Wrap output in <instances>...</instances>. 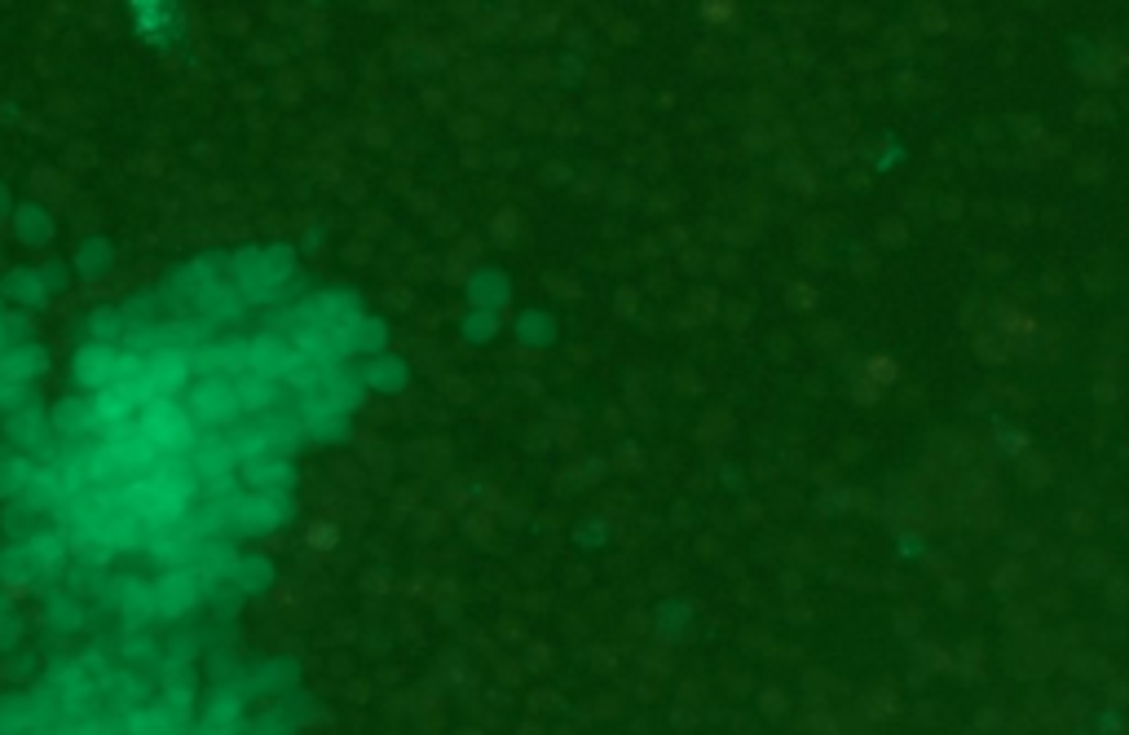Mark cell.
Wrapping results in <instances>:
<instances>
[{"label":"cell","instance_id":"cell-1","mask_svg":"<svg viewBox=\"0 0 1129 735\" xmlns=\"http://www.w3.org/2000/svg\"><path fill=\"white\" fill-rule=\"evenodd\" d=\"M115 357H120V348H115V343H98V339H89V343L76 352L71 375H76V384H80L89 397L102 393V388H111V380H115Z\"/></svg>","mask_w":1129,"mask_h":735},{"label":"cell","instance_id":"cell-12","mask_svg":"<svg viewBox=\"0 0 1129 735\" xmlns=\"http://www.w3.org/2000/svg\"><path fill=\"white\" fill-rule=\"evenodd\" d=\"M5 207H10V194H5V185H0V216H5Z\"/></svg>","mask_w":1129,"mask_h":735},{"label":"cell","instance_id":"cell-8","mask_svg":"<svg viewBox=\"0 0 1129 735\" xmlns=\"http://www.w3.org/2000/svg\"><path fill=\"white\" fill-rule=\"evenodd\" d=\"M107 260H111L107 242H102V238H93V242H85V247H80V256H76V269H80V278H98V273L107 269Z\"/></svg>","mask_w":1129,"mask_h":735},{"label":"cell","instance_id":"cell-2","mask_svg":"<svg viewBox=\"0 0 1129 735\" xmlns=\"http://www.w3.org/2000/svg\"><path fill=\"white\" fill-rule=\"evenodd\" d=\"M45 371H49V357H45V348H41V343L23 339V343H5V348H0V380L32 388Z\"/></svg>","mask_w":1129,"mask_h":735},{"label":"cell","instance_id":"cell-6","mask_svg":"<svg viewBox=\"0 0 1129 735\" xmlns=\"http://www.w3.org/2000/svg\"><path fill=\"white\" fill-rule=\"evenodd\" d=\"M14 234H19V242H27V247H45V242L54 238V216H49L41 203H19V207H14Z\"/></svg>","mask_w":1129,"mask_h":735},{"label":"cell","instance_id":"cell-4","mask_svg":"<svg viewBox=\"0 0 1129 735\" xmlns=\"http://www.w3.org/2000/svg\"><path fill=\"white\" fill-rule=\"evenodd\" d=\"M45 295H49V286H45L41 269H10L0 278V299H19L23 308H41Z\"/></svg>","mask_w":1129,"mask_h":735},{"label":"cell","instance_id":"cell-5","mask_svg":"<svg viewBox=\"0 0 1129 735\" xmlns=\"http://www.w3.org/2000/svg\"><path fill=\"white\" fill-rule=\"evenodd\" d=\"M45 419H49V432H58V437H85V432H93V406H89V397H67V402H58Z\"/></svg>","mask_w":1129,"mask_h":735},{"label":"cell","instance_id":"cell-10","mask_svg":"<svg viewBox=\"0 0 1129 735\" xmlns=\"http://www.w3.org/2000/svg\"><path fill=\"white\" fill-rule=\"evenodd\" d=\"M19 406H27V388L23 384H10V380H0V410H19Z\"/></svg>","mask_w":1129,"mask_h":735},{"label":"cell","instance_id":"cell-11","mask_svg":"<svg viewBox=\"0 0 1129 735\" xmlns=\"http://www.w3.org/2000/svg\"><path fill=\"white\" fill-rule=\"evenodd\" d=\"M41 278H45V286H49V291H63V286H67V269H63V264H45V269H41Z\"/></svg>","mask_w":1129,"mask_h":735},{"label":"cell","instance_id":"cell-7","mask_svg":"<svg viewBox=\"0 0 1129 735\" xmlns=\"http://www.w3.org/2000/svg\"><path fill=\"white\" fill-rule=\"evenodd\" d=\"M32 476H36V467H32L27 454H0V502H5V498H23L27 485H32Z\"/></svg>","mask_w":1129,"mask_h":735},{"label":"cell","instance_id":"cell-3","mask_svg":"<svg viewBox=\"0 0 1129 735\" xmlns=\"http://www.w3.org/2000/svg\"><path fill=\"white\" fill-rule=\"evenodd\" d=\"M10 441L27 454H41L45 450V437H49V419H45V406L27 402L23 410H10V423H5Z\"/></svg>","mask_w":1129,"mask_h":735},{"label":"cell","instance_id":"cell-9","mask_svg":"<svg viewBox=\"0 0 1129 735\" xmlns=\"http://www.w3.org/2000/svg\"><path fill=\"white\" fill-rule=\"evenodd\" d=\"M89 330H93V339H98V343H111V335H115V330H124V313H115V308H98Z\"/></svg>","mask_w":1129,"mask_h":735}]
</instances>
